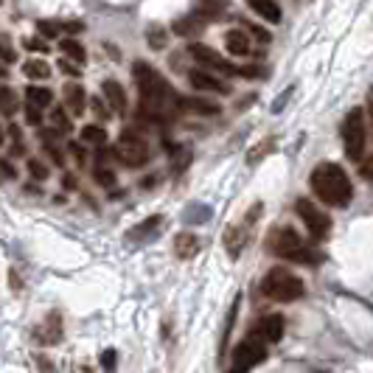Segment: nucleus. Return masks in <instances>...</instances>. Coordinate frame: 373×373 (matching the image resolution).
<instances>
[{"label":"nucleus","mask_w":373,"mask_h":373,"mask_svg":"<svg viewBox=\"0 0 373 373\" xmlns=\"http://www.w3.org/2000/svg\"><path fill=\"white\" fill-rule=\"evenodd\" d=\"M250 31H253L256 37H261V43H270V34H267L264 29H258V26H250Z\"/></svg>","instance_id":"79ce46f5"},{"label":"nucleus","mask_w":373,"mask_h":373,"mask_svg":"<svg viewBox=\"0 0 373 373\" xmlns=\"http://www.w3.org/2000/svg\"><path fill=\"white\" fill-rule=\"evenodd\" d=\"M180 104L191 112H200V115H217L219 107L214 101H205V98H180Z\"/></svg>","instance_id":"412c9836"},{"label":"nucleus","mask_w":373,"mask_h":373,"mask_svg":"<svg viewBox=\"0 0 373 373\" xmlns=\"http://www.w3.org/2000/svg\"><path fill=\"white\" fill-rule=\"evenodd\" d=\"M365 140H367L365 112H362V107H353L345 115V121H342V146H345V154L351 160H359L362 152H365Z\"/></svg>","instance_id":"39448f33"},{"label":"nucleus","mask_w":373,"mask_h":373,"mask_svg":"<svg viewBox=\"0 0 373 373\" xmlns=\"http://www.w3.org/2000/svg\"><path fill=\"white\" fill-rule=\"evenodd\" d=\"M247 6L267 23H281V6L278 0H247Z\"/></svg>","instance_id":"dca6fc26"},{"label":"nucleus","mask_w":373,"mask_h":373,"mask_svg":"<svg viewBox=\"0 0 373 373\" xmlns=\"http://www.w3.org/2000/svg\"><path fill=\"white\" fill-rule=\"evenodd\" d=\"M0 171H3V177H6V180H15V177H17V171L12 168V163H9V160H0Z\"/></svg>","instance_id":"58836bf2"},{"label":"nucleus","mask_w":373,"mask_h":373,"mask_svg":"<svg viewBox=\"0 0 373 373\" xmlns=\"http://www.w3.org/2000/svg\"><path fill=\"white\" fill-rule=\"evenodd\" d=\"M26 98H29V104H34V107L45 110V107H51V101H54V93H51L48 87L31 85V87H26Z\"/></svg>","instance_id":"6ab92c4d"},{"label":"nucleus","mask_w":373,"mask_h":373,"mask_svg":"<svg viewBox=\"0 0 373 373\" xmlns=\"http://www.w3.org/2000/svg\"><path fill=\"white\" fill-rule=\"evenodd\" d=\"M101 365H104L107 370H110V367H115V351H112V348H107V351L101 353Z\"/></svg>","instance_id":"e433bc0d"},{"label":"nucleus","mask_w":373,"mask_h":373,"mask_svg":"<svg viewBox=\"0 0 373 373\" xmlns=\"http://www.w3.org/2000/svg\"><path fill=\"white\" fill-rule=\"evenodd\" d=\"M51 124H54V129L59 132V135H68L73 126H71V112L65 110V107H54L51 110Z\"/></svg>","instance_id":"b1692460"},{"label":"nucleus","mask_w":373,"mask_h":373,"mask_svg":"<svg viewBox=\"0 0 373 373\" xmlns=\"http://www.w3.org/2000/svg\"><path fill=\"white\" fill-rule=\"evenodd\" d=\"M157 228H160V217H152V219H149L146 225H140V228H135V231L129 233V239H146V236H149V233H154Z\"/></svg>","instance_id":"7c9ffc66"},{"label":"nucleus","mask_w":373,"mask_h":373,"mask_svg":"<svg viewBox=\"0 0 373 373\" xmlns=\"http://www.w3.org/2000/svg\"><path fill=\"white\" fill-rule=\"evenodd\" d=\"M132 73H135L138 93H140V115H143V118L157 121V118L166 115L168 104H180V98H177V96L171 93V87L166 85V79H163L154 68H149L146 62H138V65L132 68Z\"/></svg>","instance_id":"f257e3e1"},{"label":"nucleus","mask_w":373,"mask_h":373,"mask_svg":"<svg viewBox=\"0 0 373 373\" xmlns=\"http://www.w3.org/2000/svg\"><path fill=\"white\" fill-rule=\"evenodd\" d=\"M90 104H93V110H96V112H98L101 118H110V110H107V104H104L101 98H93Z\"/></svg>","instance_id":"4c0bfd02"},{"label":"nucleus","mask_w":373,"mask_h":373,"mask_svg":"<svg viewBox=\"0 0 373 373\" xmlns=\"http://www.w3.org/2000/svg\"><path fill=\"white\" fill-rule=\"evenodd\" d=\"M197 250H200V239H197L194 233H180V236L174 239V253H177V258H194Z\"/></svg>","instance_id":"f3484780"},{"label":"nucleus","mask_w":373,"mask_h":373,"mask_svg":"<svg viewBox=\"0 0 373 373\" xmlns=\"http://www.w3.org/2000/svg\"><path fill=\"white\" fill-rule=\"evenodd\" d=\"M17 59V51L9 40V34H0V62H15Z\"/></svg>","instance_id":"cd10ccee"},{"label":"nucleus","mask_w":373,"mask_h":373,"mask_svg":"<svg viewBox=\"0 0 373 373\" xmlns=\"http://www.w3.org/2000/svg\"><path fill=\"white\" fill-rule=\"evenodd\" d=\"M261 292L275 303H295L298 298H303V281L286 267H272L261 278Z\"/></svg>","instance_id":"20e7f679"},{"label":"nucleus","mask_w":373,"mask_h":373,"mask_svg":"<svg viewBox=\"0 0 373 373\" xmlns=\"http://www.w3.org/2000/svg\"><path fill=\"white\" fill-rule=\"evenodd\" d=\"M23 73H26L29 79H40V82H45V79L51 76V65L43 62V59H31V62L23 65Z\"/></svg>","instance_id":"5701e85b"},{"label":"nucleus","mask_w":373,"mask_h":373,"mask_svg":"<svg viewBox=\"0 0 373 373\" xmlns=\"http://www.w3.org/2000/svg\"><path fill=\"white\" fill-rule=\"evenodd\" d=\"M23 110H26V121H29V124H34V126H37V124L43 121V115H40V107H34V104H26Z\"/></svg>","instance_id":"c9c22d12"},{"label":"nucleus","mask_w":373,"mask_h":373,"mask_svg":"<svg viewBox=\"0 0 373 373\" xmlns=\"http://www.w3.org/2000/svg\"><path fill=\"white\" fill-rule=\"evenodd\" d=\"M309 185H312V191L331 208H345L353 197V185H351L345 168L337 163H328V160L314 166Z\"/></svg>","instance_id":"f03ea898"},{"label":"nucleus","mask_w":373,"mask_h":373,"mask_svg":"<svg viewBox=\"0 0 373 373\" xmlns=\"http://www.w3.org/2000/svg\"><path fill=\"white\" fill-rule=\"evenodd\" d=\"M267 253H272L278 258H286V261H300V264H309V267L320 264V253L306 247L292 228H272L267 233Z\"/></svg>","instance_id":"7ed1b4c3"},{"label":"nucleus","mask_w":373,"mask_h":373,"mask_svg":"<svg viewBox=\"0 0 373 373\" xmlns=\"http://www.w3.org/2000/svg\"><path fill=\"white\" fill-rule=\"evenodd\" d=\"M93 177H96L98 185H104V189H112V185H115V174H112V168H107V166H96Z\"/></svg>","instance_id":"c85d7f7f"},{"label":"nucleus","mask_w":373,"mask_h":373,"mask_svg":"<svg viewBox=\"0 0 373 373\" xmlns=\"http://www.w3.org/2000/svg\"><path fill=\"white\" fill-rule=\"evenodd\" d=\"M59 48H62V54L68 57V59H73L76 65H85V59H87V54H85V48H82V43L79 40H59Z\"/></svg>","instance_id":"4be33fe9"},{"label":"nucleus","mask_w":373,"mask_h":373,"mask_svg":"<svg viewBox=\"0 0 373 373\" xmlns=\"http://www.w3.org/2000/svg\"><path fill=\"white\" fill-rule=\"evenodd\" d=\"M146 37H149V48H154V51H160V48H166V29L163 26H157V23H152L149 29H146Z\"/></svg>","instance_id":"a878e982"},{"label":"nucleus","mask_w":373,"mask_h":373,"mask_svg":"<svg viewBox=\"0 0 373 373\" xmlns=\"http://www.w3.org/2000/svg\"><path fill=\"white\" fill-rule=\"evenodd\" d=\"M71 152H73V157H76L79 163H85V149H82V143H71Z\"/></svg>","instance_id":"a19ab883"},{"label":"nucleus","mask_w":373,"mask_h":373,"mask_svg":"<svg viewBox=\"0 0 373 373\" xmlns=\"http://www.w3.org/2000/svg\"><path fill=\"white\" fill-rule=\"evenodd\" d=\"M275 146V140L272 138H267L264 143H258V146H253V152H250V163H256V160H261L264 154H270V149Z\"/></svg>","instance_id":"473e14b6"},{"label":"nucleus","mask_w":373,"mask_h":373,"mask_svg":"<svg viewBox=\"0 0 373 373\" xmlns=\"http://www.w3.org/2000/svg\"><path fill=\"white\" fill-rule=\"evenodd\" d=\"M0 79H6V68H0Z\"/></svg>","instance_id":"a18cd8bd"},{"label":"nucleus","mask_w":373,"mask_h":373,"mask_svg":"<svg viewBox=\"0 0 373 373\" xmlns=\"http://www.w3.org/2000/svg\"><path fill=\"white\" fill-rule=\"evenodd\" d=\"M101 93H104V98H107V104L112 107V112L115 115H126V93H124V87L115 82V79H107L104 85H101Z\"/></svg>","instance_id":"f8f14e48"},{"label":"nucleus","mask_w":373,"mask_h":373,"mask_svg":"<svg viewBox=\"0 0 373 373\" xmlns=\"http://www.w3.org/2000/svg\"><path fill=\"white\" fill-rule=\"evenodd\" d=\"M189 54L203 65V68H208V71H217V73H225V76H233V73H239L231 62H225V57L222 54H217L214 48H208V45H200V43H194L191 48H189Z\"/></svg>","instance_id":"1a4fd4ad"},{"label":"nucleus","mask_w":373,"mask_h":373,"mask_svg":"<svg viewBox=\"0 0 373 373\" xmlns=\"http://www.w3.org/2000/svg\"><path fill=\"white\" fill-rule=\"evenodd\" d=\"M62 182H65V189H73V182H76V180H73V177H68V174H65V177H62Z\"/></svg>","instance_id":"c03bdc74"},{"label":"nucleus","mask_w":373,"mask_h":373,"mask_svg":"<svg viewBox=\"0 0 373 373\" xmlns=\"http://www.w3.org/2000/svg\"><path fill=\"white\" fill-rule=\"evenodd\" d=\"M225 45H228V51L233 57H247L250 54V40H247L244 31H228L225 34Z\"/></svg>","instance_id":"a211bd4d"},{"label":"nucleus","mask_w":373,"mask_h":373,"mask_svg":"<svg viewBox=\"0 0 373 373\" xmlns=\"http://www.w3.org/2000/svg\"><path fill=\"white\" fill-rule=\"evenodd\" d=\"M174 34H180L182 40H194V37H200L203 31H205V20L197 15V17H180V20H174Z\"/></svg>","instance_id":"2eb2a0df"},{"label":"nucleus","mask_w":373,"mask_h":373,"mask_svg":"<svg viewBox=\"0 0 373 373\" xmlns=\"http://www.w3.org/2000/svg\"><path fill=\"white\" fill-rule=\"evenodd\" d=\"M264 342H278L284 337V317L281 314H267L258 320V331H256Z\"/></svg>","instance_id":"4468645a"},{"label":"nucleus","mask_w":373,"mask_h":373,"mask_svg":"<svg viewBox=\"0 0 373 373\" xmlns=\"http://www.w3.org/2000/svg\"><path fill=\"white\" fill-rule=\"evenodd\" d=\"M29 174H31L34 180H48V177H51V168L45 166V160L31 157V160H29Z\"/></svg>","instance_id":"bb28decb"},{"label":"nucleus","mask_w":373,"mask_h":373,"mask_svg":"<svg viewBox=\"0 0 373 373\" xmlns=\"http://www.w3.org/2000/svg\"><path fill=\"white\" fill-rule=\"evenodd\" d=\"M0 143H3V129H0Z\"/></svg>","instance_id":"49530a36"},{"label":"nucleus","mask_w":373,"mask_h":373,"mask_svg":"<svg viewBox=\"0 0 373 373\" xmlns=\"http://www.w3.org/2000/svg\"><path fill=\"white\" fill-rule=\"evenodd\" d=\"M112 154H115L124 166L138 168V166H143V163L149 160V146H146V140H143L135 129H124L121 138H118V143H115V149H112Z\"/></svg>","instance_id":"423d86ee"},{"label":"nucleus","mask_w":373,"mask_h":373,"mask_svg":"<svg viewBox=\"0 0 373 373\" xmlns=\"http://www.w3.org/2000/svg\"><path fill=\"white\" fill-rule=\"evenodd\" d=\"M107 140V132L98 126V124H87L82 126V143H90V146H101Z\"/></svg>","instance_id":"393cba45"},{"label":"nucleus","mask_w":373,"mask_h":373,"mask_svg":"<svg viewBox=\"0 0 373 373\" xmlns=\"http://www.w3.org/2000/svg\"><path fill=\"white\" fill-rule=\"evenodd\" d=\"M295 211H298V217L303 219V225H306V231L312 233V239H326V236H328L331 219H328V214H323L312 200H298V203H295Z\"/></svg>","instance_id":"0eeeda50"},{"label":"nucleus","mask_w":373,"mask_h":373,"mask_svg":"<svg viewBox=\"0 0 373 373\" xmlns=\"http://www.w3.org/2000/svg\"><path fill=\"white\" fill-rule=\"evenodd\" d=\"M359 171H362V177H365V180H373V157H370L367 163H362V168H359Z\"/></svg>","instance_id":"ea45409f"},{"label":"nucleus","mask_w":373,"mask_h":373,"mask_svg":"<svg viewBox=\"0 0 373 373\" xmlns=\"http://www.w3.org/2000/svg\"><path fill=\"white\" fill-rule=\"evenodd\" d=\"M267 359V345L264 339L256 334V337H247L244 342H239L233 348V370H247V367H256Z\"/></svg>","instance_id":"6e6552de"},{"label":"nucleus","mask_w":373,"mask_h":373,"mask_svg":"<svg viewBox=\"0 0 373 373\" xmlns=\"http://www.w3.org/2000/svg\"><path fill=\"white\" fill-rule=\"evenodd\" d=\"M62 96H65V110L71 112V118L85 115V110H87V93H85V87H82V85H76V82L65 85Z\"/></svg>","instance_id":"9d476101"},{"label":"nucleus","mask_w":373,"mask_h":373,"mask_svg":"<svg viewBox=\"0 0 373 373\" xmlns=\"http://www.w3.org/2000/svg\"><path fill=\"white\" fill-rule=\"evenodd\" d=\"M29 51H40V54H48V43L45 40H40V37H31V40H26L23 43Z\"/></svg>","instance_id":"f704fd0d"},{"label":"nucleus","mask_w":373,"mask_h":373,"mask_svg":"<svg viewBox=\"0 0 373 373\" xmlns=\"http://www.w3.org/2000/svg\"><path fill=\"white\" fill-rule=\"evenodd\" d=\"M59 71H62L65 76H73V79H76V76H82V68H79V65H73V59H68V57L59 62Z\"/></svg>","instance_id":"72a5a7b5"},{"label":"nucleus","mask_w":373,"mask_h":373,"mask_svg":"<svg viewBox=\"0 0 373 373\" xmlns=\"http://www.w3.org/2000/svg\"><path fill=\"white\" fill-rule=\"evenodd\" d=\"M189 82H191L197 90H205V93H219V96H228V93H231L228 85H222L217 76H211V73H205V71H191V73H189Z\"/></svg>","instance_id":"ddd939ff"},{"label":"nucleus","mask_w":373,"mask_h":373,"mask_svg":"<svg viewBox=\"0 0 373 373\" xmlns=\"http://www.w3.org/2000/svg\"><path fill=\"white\" fill-rule=\"evenodd\" d=\"M37 342H43V345H57L59 339H62V314L59 312H51L48 317H45V323L37 328Z\"/></svg>","instance_id":"9b49d317"},{"label":"nucleus","mask_w":373,"mask_h":373,"mask_svg":"<svg viewBox=\"0 0 373 373\" xmlns=\"http://www.w3.org/2000/svg\"><path fill=\"white\" fill-rule=\"evenodd\" d=\"M9 278H12V289H15V292H23V284H20V278H17V272H15V270L9 272Z\"/></svg>","instance_id":"37998d69"},{"label":"nucleus","mask_w":373,"mask_h":373,"mask_svg":"<svg viewBox=\"0 0 373 373\" xmlns=\"http://www.w3.org/2000/svg\"><path fill=\"white\" fill-rule=\"evenodd\" d=\"M37 29H40V34H43L45 40H57V37L62 34V23H51V20H40Z\"/></svg>","instance_id":"c756f323"},{"label":"nucleus","mask_w":373,"mask_h":373,"mask_svg":"<svg viewBox=\"0 0 373 373\" xmlns=\"http://www.w3.org/2000/svg\"><path fill=\"white\" fill-rule=\"evenodd\" d=\"M17 110H20L17 93L12 87H6V85H0V112H3V115H15Z\"/></svg>","instance_id":"aec40b11"},{"label":"nucleus","mask_w":373,"mask_h":373,"mask_svg":"<svg viewBox=\"0 0 373 373\" xmlns=\"http://www.w3.org/2000/svg\"><path fill=\"white\" fill-rule=\"evenodd\" d=\"M43 152H48V157H51V163H54V166H65L62 149H59L54 140H43Z\"/></svg>","instance_id":"2f4dec72"}]
</instances>
